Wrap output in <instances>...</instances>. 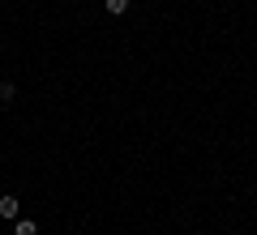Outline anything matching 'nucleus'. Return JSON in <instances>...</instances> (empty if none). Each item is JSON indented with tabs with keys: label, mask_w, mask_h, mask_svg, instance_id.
Masks as SVG:
<instances>
[{
	"label": "nucleus",
	"mask_w": 257,
	"mask_h": 235,
	"mask_svg": "<svg viewBox=\"0 0 257 235\" xmlns=\"http://www.w3.org/2000/svg\"><path fill=\"white\" fill-rule=\"evenodd\" d=\"M18 209H22L18 197H0V218H18Z\"/></svg>",
	"instance_id": "nucleus-1"
},
{
	"label": "nucleus",
	"mask_w": 257,
	"mask_h": 235,
	"mask_svg": "<svg viewBox=\"0 0 257 235\" xmlns=\"http://www.w3.org/2000/svg\"><path fill=\"white\" fill-rule=\"evenodd\" d=\"M13 235H39V226L30 222V218H18V226H13Z\"/></svg>",
	"instance_id": "nucleus-2"
},
{
	"label": "nucleus",
	"mask_w": 257,
	"mask_h": 235,
	"mask_svg": "<svg viewBox=\"0 0 257 235\" xmlns=\"http://www.w3.org/2000/svg\"><path fill=\"white\" fill-rule=\"evenodd\" d=\"M103 5H107V13H116V18L128 13V0H103Z\"/></svg>",
	"instance_id": "nucleus-3"
},
{
	"label": "nucleus",
	"mask_w": 257,
	"mask_h": 235,
	"mask_svg": "<svg viewBox=\"0 0 257 235\" xmlns=\"http://www.w3.org/2000/svg\"><path fill=\"white\" fill-rule=\"evenodd\" d=\"M13 94H18V90H13V82H0V103H13Z\"/></svg>",
	"instance_id": "nucleus-4"
}]
</instances>
